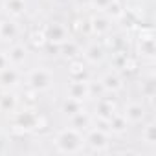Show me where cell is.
<instances>
[{
  "label": "cell",
  "instance_id": "3",
  "mask_svg": "<svg viewBox=\"0 0 156 156\" xmlns=\"http://www.w3.org/2000/svg\"><path fill=\"white\" fill-rule=\"evenodd\" d=\"M26 85H28L30 90H33L37 94L39 92H46L53 85V73L46 66H37V68H33V70L28 72V75H26Z\"/></svg>",
  "mask_w": 156,
  "mask_h": 156
},
{
  "label": "cell",
  "instance_id": "14",
  "mask_svg": "<svg viewBox=\"0 0 156 156\" xmlns=\"http://www.w3.org/2000/svg\"><path fill=\"white\" fill-rule=\"evenodd\" d=\"M116 112H118V108H116V105H114L112 99L99 98L96 101V105H94V118H98V119H108Z\"/></svg>",
  "mask_w": 156,
  "mask_h": 156
},
{
  "label": "cell",
  "instance_id": "4",
  "mask_svg": "<svg viewBox=\"0 0 156 156\" xmlns=\"http://www.w3.org/2000/svg\"><path fill=\"white\" fill-rule=\"evenodd\" d=\"M85 145L94 152H105L110 147V132L98 127H90L85 134Z\"/></svg>",
  "mask_w": 156,
  "mask_h": 156
},
{
  "label": "cell",
  "instance_id": "11",
  "mask_svg": "<svg viewBox=\"0 0 156 156\" xmlns=\"http://www.w3.org/2000/svg\"><path fill=\"white\" fill-rule=\"evenodd\" d=\"M22 73L17 66H8L6 70L0 72V87H2L4 90H15L17 87L22 85Z\"/></svg>",
  "mask_w": 156,
  "mask_h": 156
},
{
  "label": "cell",
  "instance_id": "24",
  "mask_svg": "<svg viewBox=\"0 0 156 156\" xmlns=\"http://www.w3.org/2000/svg\"><path fill=\"white\" fill-rule=\"evenodd\" d=\"M141 96L143 98H147V99H151V98H154V94H156V87H154V79H152V75L149 77L147 81H141Z\"/></svg>",
  "mask_w": 156,
  "mask_h": 156
},
{
  "label": "cell",
  "instance_id": "25",
  "mask_svg": "<svg viewBox=\"0 0 156 156\" xmlns=\"http://www.w3.org/2000/svg\"><path fill=\"white\" fill-rule=\"evenodd\" d=\"M114 2V0H90V8L96 9V11H107V8Z\"/></svg>",
  "mask_w": 156,
  "mask_h": 156
},
{
  "label": "cell",
  "instance_id": "10",
  "mask_svg": "<svg viewBox=\"0 0 156 156\" xmlns=\"http://www.w3.org/2000/svg\"><path fill=\"white\" fill-rule=\"evenodd\" d=\"M81 55H83V59H85L87 64L96 66V64H101V62L105 61V57H107V48H105L101 42H90V44L85 46V50H81Z\"/></svg>",
  "mask_w": 156,
  "mask_h": 156
},
{
  "label": "cell",
  "instance_id": "2",
  "mask_svg": "<svg viewBox=\"0 0 156 156\" xmlns=\"http://www.w3.org/2000/svg\"><path fill=\"white\" fill-rule=\"evenodd\" d=\"M13 119H15V130L20 132H28V130H37V129H44L46 121L44 118L31 107H24L19 112H13Z\"/></svg>",
  "mask_w": 156,
  "mask_h": 156
},
{
  "label": "cell",
  "instance_id": "18",
  "mask_svg": "<svg viewBox=\"0 0 156 156\" xmlns=\"http://www.w3.org/2000/svg\"><path fill=\"white\" fill-rule=\"evenodd\" d=\"M107 123H108V132L110 134H123L129 129V121L125 119V116L121 112H116L112 118H108Z\"/></svg>",
  "mask_w": 156,
  "mask_h": 156
},
{
  "label": "cell",
  "instance_id": "22",
  "mask_svg": "<svg viewBox=\"0 0 156 156\" xmlns=\"http://www.w3.org/2000/svg\"><path fill=\"white\" fill-rule=\"evenodd\" d=\"M59 50H61L62 57H66V59H77V55H81L79 44H77L75 41H72V39H68L66 42L59 44Z\"/></svg>",
  "mask_w": 156,
  "mask_h": 156
},
{
  "label": "cell",
  "instance_id": "20",
  "mask_svg": "<svg viewBox=\"0 0 156 156\" xmlns=\"http://www.w3.org/2000/svg\"><path fill=\"white\" fill-rule=\"evenodd\" d=\"M68 73L72 79H85L88 81V75H87V64L79 59H72L70 62V68H68Z\"/></svg>",
  "mask_w": 156,
  "mask_h": 156
},
{
  "label": "cell",
  "instance_id": "27",
  "mask_svg": "<svg viewBox=\"0 0 156 156\" xmlns=\"http://www.w3.org/2000/svg\"><path fill=\"white\" fill-rule=\"evenodd\" d=\"M73 2H75V6L77 8H90V0H73Z\"/></svg>",
  "mask_w": 156,
  "mask_h": 156
},
{
  "label": "cell",
  "instance_id": "15",
  "mask_svg": "<svg viewBox=\"0 0 156 156\" xmlns=\"http://www.w3.org/2000/svg\"><path fill=\"white\" fill-rule=\"evenodd\" d=\"M68 119H70V127L75 129V130H79V132H87L90 127H94V116L88 114L87 110L77 112V114L70 116Z\"/></svg>",
  "mask_w": 156,
  "mask_h": 156
},
{
  "label": "cell",
  "instance_id": "5",
  "mask_svg": "<svg viewBox=\"0 0 156 156\" xmlns=\"http://www.w3.org/2000/svg\"><path fill=\"white\" fill-rule=\"evenodd\" d=\"M44 33V39L55 46L66 42L68 39H72V33H70V28L64 24V22H59V20H53V22H48L42 30Z\"/></svg>",
  "mask_w": 156,
  "mask_h": 156
},
{
  "label": "cell",
  "instance_id": "7",
  "mask_svg": "<svg viewBox=\"0 0 156 156\" xmlns=\"http://www.w3.org/2000/svg\"><path fill=\"white\" fill-rule=\"evenodd\" d=\"M147 112H149V108H147L145 103L130 101L129 105H125V108H123L121 114L125 116V119L129 121V125H140V123H143L147 119Z\"/></svg>",
  "mask_w": 156,
  "mask_h": 156
},
{
  "label": "cell",
  "instance_id": "12",
  "mask_svg": "<svg viewBox=\"0 0 156 156\" xmlns=\"http://www.w3.org/2000/svg\"><path fill=\"white\" fill-rule=\"evenodd\" d=\"M20 35V28L13 19H0V41L13 42Z\"/></svg>",
  "mask_w": 156,
  "mask_h": 156
},
{
  "label": "cell",
  "instance_id": "9",
  "mask_svg": "<svg viewBox=\"0 0 156 156\" xmlns=\"http://www.w3.org/2000/svg\"><path fill=\"white\" fill-rule=\"evenodd\" d=\"M90 30H92V33L94 35H98V37H105V35H108L110 31H112V19L107 15V13H103V11H98L96 15H92L90 19Z\"/></svg>",
  "mask_w": 156,
  "mask_h": 156
},
{
  "label": "cell",
  "instance_id": "16",
  "mask_svg": "<svg viewBox=\"0 0 156 156\" xmlns=\"http://www.w3.org/2000/svg\"><path fill=\"white\" fill-rule=\"evenodd\" d=\"M6 55H8L9 64L19 68V66H22V64L26 62V59H28V48H26L24 44H11L9 50L6 51Z\"/></svg>",
  "mask_w": 156,
  "mask_h": 156
},
{
  "label": "cell",
  "instance_id": "19",
  "mask_svg": "<svg viewBox=\"0 0 156 156\" xmlns=\"http://www.w3.org/2000/svg\"><path fill=\"white\" fill-rule=\"evenodd\" d=\"M2 8L9 17H20L26 13L28 4H26V0H4Z\"/></svg>",
  "mask_w": 156,
  "mask_h": 156
},
{
  "label": "cell",
  "instance_id": "17",
  "mask_svg": "<svg viewBox=\"0 0 156 156\" xmlns=\"http://www.w3.org/2000/svg\"><path fill=\"white\" fill-rule=\"evenodd\" d=\"M19 108V98L13 90H6L0 98V112L2 114H13Z\"/></svg>",
  "mask_w": 156,
  "mask_h": 156
},
{
  "label": "cell",
  "instance_id": "28",
  "mask_svg": "<svg viewBox=\"0 0 156 156\" xmlns=\"http://www.w3.org/2000/svg\"><path fill=\"white\" fill-rule=\"evenodd\" d=\"M4 92H6V90H4L2 87H0V98H2V94H4Z\"/></svg>",
  "mask_w": 156,
  "mask_h": 156
},
{
  "label": "cell",
  "instance_id": "13",
  "mask_svg": "<svg viewBox=\"0 0 156 156\" xmlns=\"http://www.w3.org/2000/svg\"><path fill=\"white\" fill-rule=\"evenodd\" d=\"M99 85L103 88V92H108V94H116L123 88V79L118 72H107L105 75H101L99 79Z\"/></svg>",
  "mask_w": 156,
  "mask_h": 156
},
{
  "label": "cell",
  "instance_id": "8",
  "mask_svg": "<svg viewBox=\"0 0 156 156\" xmlns=\"http://www.w3.org/2000/svg\"><path fill=\"white\" fill-rule=\"evenodd\" d=\"M66 98H72V99H77V101H88L92 96H90V87H88V81L85 79H72L68 88H66Z\"/></svg>",
  "mask_w": 156,
  "mask_h": 156
},
{
  "label": "cell",
  "instance_id": "23",
  "mask_svg": "<svg viewBox=\"0 0 156 156\" xmlns=\"http://www.w3.org/2000/svg\"><path fill=\"white\" fill-rule=\"evenodd\" d=\"M81 110H85V107H83V103L81 101H77V99H72V98H66L64 101H62V105H61V112L64 114V116H73V114H77V112H81Z\"/></svg>",
  "mask_w": 156,
  "mask_h": 156
},
{
  "label": "cell",
  "instance_id": "21",
  "mask_svg": "<svg viewBox=\"0 0 156 156\" xmlns=\"http://www.w3.org/2000/svg\"><path fill=\"white\" fill-rule=\"evenodd\" d=\"M141 141L149 147L156 145V125L154 121H143V127H141Z\"/></svg>",
  "mask_w": 156,
  "mask_h": 156
},
{
  "label": "cell",
  "instance_id": "1",
  "mask_svg": "<svg viewBox=\"0 0 156 156\" xmlns=\"http://www.w3.org/2000/svg\"><path fill=\"white\" fill-rule=\"evenodd\" d=\"M53 143H55V149L62 154H77L85 149V136L79 130L66 127L55 134Z\"/></svg>",
  "mask_w": 156,
  "mask_h": 156
},
{
  "label": "cell",
  "instance_id": "6",
  "mask_svg": "<svg viewBox=\"0 0 156 156\" xmlns=\"http://www.w3.org/2000/svg\"><path fill=\"white\" fill-rule=\"evenodd\" d=\"M136 50H138V53L141 55V59L152 62V59H154V55H156V50H154V33H152L151 28L140 31Z\"/></svg>",
  "mask_w": 156,
  "mask_h": 156
},
{
  "label": "cell",
  "instance_id": "26",
  "mask_svg": "<svg viewBox=\"0 0 156 156\" xmlns=\"http://www.w3.org/2000/svg\"><path fill=\"white\" fill-rule=\"evenodd\" d=\"M8 66H9L8 55H6V51H2V50H0V72H2V70H6Z\"/></svg>",
  "mask_w": 156,
  "mask_h": 156
}]
</instances>
